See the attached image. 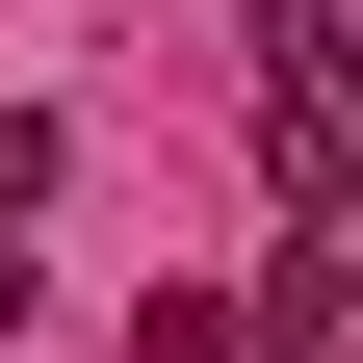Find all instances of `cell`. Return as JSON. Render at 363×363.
<instances>
[{"label": "cell", "instance_id": "6da1fadb", "mask_svg": "<svg viewBox=\"0 0 363 363\" xmlns=\"http://www.w3.org/2000/svg\"><path fill=\"white\" fill-rule=\"evenodd\" d=\"M259 52H286V104H311V130H363V0H286Z\"/></svg>", "mask_w": 363, "mask_h": 363}, {"label": "cell", "instance_id": "7a4b0ae2", "mask_svg": "<svg viewBox=\"0 0 363 363\" xmlns=\"http://www.w3.org/2000/svg\"><path fill=\"white\" fill-rule=\"evenodd\" d=\"M26 234H52V130H0V311H26Z\"/></svg>", "mask_w": 363, "mask_h": 363}]
</instances>
